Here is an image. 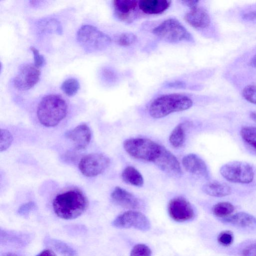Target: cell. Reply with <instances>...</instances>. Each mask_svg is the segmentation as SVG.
Instances as JSON below:
<instances>
[{"label":"cell","mask_w":256,"mask_h":256,"mask_svg":"<svg viewBox=\"0 0 256 256\" xmlns=\"http://www.w3.org/2000/svg\"><path fill=\"white\" fill-rule=\"evenodd\" d=\"M102 76L105 82L110 84L114 83L118 79V75L116 72L110 68H102Z\"/></svg>","instance_id":"obj_32"},{"label":"cell","mask_w":256,"mask_h":256,"mask_svg":"<svg viewBox=\"0 0 256 256\" xmlns=\"http://www.w3.org/2000/svg\"><path fill=\"white\" fill-rule=\"evenodd\" d=\"M242 256H256V243L246 246L242 250Z\"/></svg>","instance_id":"obj_37"},{"label":"cell","mask_w":256,"mask_h":256,"mask_svg":"<svg viewBox=\"0 0 256 256\" xmlns=\"http://www.w3.org/2000/svg\"><path fill=\"white\" fill-rule=\"evenodd\" d=\"M150 248L146 244H136L132 249L130 256H152Z\"/></svg>","instance_id":"obj_28"},{"label":"cell","mask_w":256,"mask_h":256,"mask_svg":"<svg viewBox=\"0 0 256 256\" xmlns=\"http://www.w3.org/2000/svg\"><path fill=\"white\" fill-rule=\"evenodd\" d=\"M171 4L168 0H142L138 1V8L147 14H158L167 10Z\"/></svg>","instance_id":"obj_19"},{"label":"cell","mask_w":256,"mask_h":256,"mask_svg":"<svg viewBox=\"0 0 256 256\" xmlns=\"http://www.w3.org/2000/svg\"><path fill=\"white\" fill-rule=\"evenodd\" d=\"M192 104V100L184 94H166L152 101L148 108V113L154 118H160L173 112L186 110Z\"/></svg>","instance_id":"obj_3"},{"label":"cell","mask_w":256,"mask_h":256,"mask_svg":"<svg viewBox=\"0 0 256 256\" xmlns=\"http://www.w3.org/2000/svg\"><path fill=\"white\" fill-rule=\"evenodd\" d=\"M67 111V104L61 96L49 94L42 99L38 105L36 114L42 125L53 127L66 117Z\"/></svg>","instance_id":"obj_2"},{"label":"cell","mask_w":256,"mask_h":256,"mask_svg":"<svg viewBox=\"0 0 256 256\" xmlns=\"http://www.w3.org/2000/svg\"><path fill=\"white\" fill-rule=\"evenodd\" d=\"M186 86L185 82L178 80L172 81L164 84V87L170 88H186Z\"/></svg>","instance_id":"obj_35"},{"label":"cell","mask_w":256,"mask_h":256,"mask_svg":"<svg viewBox=\"0 0 256 256\" xmlns=\"http://www.w3.org/2000/svg\"><path fill=\"white\" fill-rule=\"evenodd\" d=\"M88 200L80 190L70 189L56 195L52 201L56 214L64 220H73L81 216L87 209Z\"/></svg>","instance_id":"obj_1"},{"label":"cell","mask_w":256,"mask_h":256,"mask_svg":"<svg viewBox=\"0 0 256 256\" xmlns=\"http://www.w3.org/2000/svg\"><path fill=\"white\" fill-rule=\"evenodd\" d=\"M122 178L126 183L135 186H142L144 182L141 174L132 166H128L123 170Z\"/></svg>","instance_id":"obj_21"},{"label":"cell","mask_w":256,"mask_h":256,"mask_svg":"<svg viewBox=\"0 0 256 256\" xmlns=\"http://www.w3.org/2000/svg\"><path fill=\"white\" fill-rule=\"evenodd\" d=\"M203 192L208 195L214 197H223L231 194L230 186L226 184L217 181L208 182L202 188Z\"/></svg>","instance_id":"obj_20"},{"label":"cell","mask_w":256,"mask_h":256,"mask_svg":"<svg viewBox=\"0 0 256 256\" xmlns=\"http://www.w3.org/2000/svg\"><path fill=\"white\" fill-rule=\"evenodd\" d=\"M184 20L192 28L198 30L208 28L211 22L210 16L206 9L198 6L190 8V10L185 14Z\"/></svg>","instance_id":"obj_15"},{"label":"cell","mask_w":256,"mask_h":256,"mask_svg":"<svg viewBox=\"0 0 256 256\" xmlns=\"http://www.w3.org/2000/svg\"><path fill=\"white\" fill-rule=\"evenodd\" d=\"M65 136L72 142L74 148L78 150L87 147L91 140L92 134L89 127L83 124L68 131Z\"/></svg>","instance_id":"obj_14"},{"label":"cell","mask_w":256,"mask_h":256,"mask_svg":"<svg viewBox=\"0 0 256 256\" xmlns=\"http://www.w3.org/2000/svg\"><path fill=\"white\" fill-rule=\"evenodd\" d=\"M76 39L80 46L88 52L102 50L108 46L112 41L108 35L89 24L83 25L79 28Z\"/></svg>","instance_id":"obj_6"},{"label":"cell","mask_w":256,"mask_h":256,"mask_svg":"<svg viewBox=\"0 0 256 256\" xmlns=\"http://www.w3.org/2000/svg\"><path fill=\"white\" fill-rule=\"evenodd\" d=\"M152 32L161 40L169 43L194 42L191 34L178 20L173 18L164 20L153 28Z\"/></svg>","instance_id":"obj_5"},{"label":"cell","mask_w":256,"mask_h":256,"mask_svg":"<svg viewBox=\"0 0 256 256\" xmlns=\"http://www.w3.org/2000/svg\"><path fill=\"white\" fill-rule=\"evenodd\" d=\"M242 18L248 22L256 24V10L244 12L242 14Z\"/></svg>","instance_id":"obj_34"},{"label":"cell","mask_w":256,"mask_h":256,"mask_svg":"<svg viewBox=\"0 0 256 256\" xmlns=\"http://www.w3.org/2000/svg\"><path fill=\"white\" fill-rule=\"evenodd\" d=\"M110 164L109 158L102 154H90L80 161L78 168L81 173L87 177H94L105 170Z\"/></svg>","instance_id":"obj_8"},{"label":"cell","mask_w":256,"mask_h":256,"mask_svg":"<svg viewBox=\"0 0 256 256\" xmlns=\"http://www.w3.org/2000/svg\"><path fill=\"white\" fill-rule=\"evenodd\" d=\"M184 124V123H180L177 125L170 135V143L175 148L181 147L184 142L186 132Z\"/></svg>","instance_id":"obj_22"},{"label":"cell","mask_w":256,"mask_h":256,"mask_svg":"<svg viewBox=\"0 0 256 256\" xmlns=\"http://www.w3.org/2000/svg\"><path fill=\"white\" fill-rule=\"evenodd\" d=\"M12 136L9 131L4 129L0 130V152L6 150L10 146Z\"/></svg>","instance_id":"obj_30"},{"label":"cell","mask_w":256,"mask_h":256,"mask_svg":"<svg viewBox=\"0 0 256 256\" xmlns=\"http://www.w3.org/2000/svg\"><path fill=\"white\" fill-rule=\"evenodd\" d=\"M242 96L248 102L256 104V85L246 86L242 90Z\"/></svg>","instance_id":"obj_29"},{"label":"cell","mask_w":256,"mask_h":256,"mask_svg":"<svg viewBox=\"0 0 256 256\" xmlns=\"http://www.w3.org/2000/svg\"><path fill=\"white\" fill-rule=\"evenodd\" d=\"M154 164L163 172L174 176H180L182 173L177 158L164 146Z\"/></svg>","instance_id":"obj_13"},{"label":"cell","mask_w":256,"mask_h":256,"mask_svg":"<svg viewBox=\"0 0 256 256\" xmlns=\"http://www.w3.org/2000/svg\"><path fill=\"white\" fill-rule=\"evenodd\" d=\"M36 256H56L51 249H45Z\"/></svg>","instance_id":"obj_39"},{"label":"cell","mask_w":256,"mask_h":256,"mask_svg":"<svg viewBox=\"0 0 256 256\" xmlns=\"http://www.w3.org/2000/svg\"><path fill=\"white\" fill-rule=\"evenodd\" d=\"M46 242L64 256H76V251L69 245L59 240L48 239Z\"/></svg>","instance_id":"obj_23"},{"label":"cell","mask_w":256,"mask_h":256,"mask_svg":"<svg viewBox=\"0 0 256 256\" xmlns=\"http://www.w3.org/2000/svg\"><path fill=\"white\" fill-rule=\"evenodd\" d=\"M40 75V68L34 64H24L20 66L14 78V86L20 90H30L38 82Z\"/></svg>","instance_id":"obj_10"},{"label":"cell","mask_w":256,"mask_h":256,"mask_svg":"<svg viewBox=\"0 0 256 256\" xmlns=\"http://www.w3.org/2000/svg\"><path fill=\"white\" fill-rule=\"evenodd\" d=\"M0 256H18V254L10 252H5L1 254Z\"/></svg>","instance_id":"obj_41"},{"label":"cell","mask_w":256,"mask_h":256,"mask_svg":"<svg viewBox=\"0 0 256 256\" xmlns=\"http://www.w3.org/2000/svg\"><path fill=\"white\" fill-rule=\"evenodd\" d=\"M251 118L256 122V112H252L250 114Z\"/></svg>","instance_id":"obj_42"},{"label":"cell","mask_w":256,"mask_h":256,"mask_svg":"<svg viewBox=\"0 0 256 256\" xmlns=\"http://www.w3.org/2000/svg\"><path fill=\"white\" fill-rule=\"evenodd\" d=\"M170 216L177 222H184L194 216V208L185 198L177 196L170 200L168 206Z\"/></svg>","instance_id":"obj_11"},{"label":"cell","mask_w":256,"mask_h":256,"mask_svg":"<svg viewBox=\"0 0 256 256\" xmlns=\"http://www.w3.org/2000/svg\"><path fill=\"white\" fill-rule=\"evenodd\" d=\"M184 170L189 173L202 177L209 178V173L205 162L198 155L190 154L185 156L182 160Z\"/></svg>","instance_id":"obj_17"},{"label":"cell","mask_w":256,"mask_h":256,"mask_svg":"<svg viewBox=\"0 0 256 256\" xmlns=\"http://www.w3.org/2000/svg\"><path fill=\"white\" fill-rule=\"evenodd\" d=\"M30 50L34 55V65L38 68L44 66L46 64V60L44 56L40 54L38 50L33 46H31Z\"/></svg>","instance_id":"obj_33"},{"label":"cell","mask_w":256,"mask_h":256,"mask_svg":"<svg viewBox=\"0 0 256 256\" xmlns=\"http://www.w3.org/2000/svg\"><path fill=\"white\" fill-rule=\"evenodd\" d=\"M217 240L219 244L224 246H229L234 242V234L230 230L220 232L218 236Z\"/></svg>","instance_id":"obj_31"},{"label":"cell","mask_w":256,"mask_h":256,"mask_svg":"<svg viewBox=\"0 0 256 256\" xmlns=\"http://www.w3.org/2000/svg\"><path fill=\"white\" fill-rule=\"evenodd\" d=\"M234 210V207L233 204L227 202H218L214 204L212 208L213 214L220 218L230 216Z\"/></svg>","instance_id":"obj_24"},{"label":"cell","mask_w":256,"mask_h":256,"mask_svg":"<svg viewBox=\"0 0 256 256\" xmlns=\"http://www.w3.org/2000/svg\"><path fill=\"white\" fill-rule=\"evenodd\" d=\"M181 2L182 3L188 6L190 8H192L197 6L199 1L197 0H182Z\"/></svg>","instance_id":"obj_38"},{"label":"cell","mask_w":256,"mask_h":256,"mask_svg":"<svg viewBox=\"0 0 256 256\" xmlns=\"http://www.w3.org/2000/svg\"><path fill=\"white\" fill-rule=\"evenodd\" d=\"M112 6L114 15L121 21L130 23L138 16V0H114L112 1Z\"/></svg>","instance_id":"obj_12"},{"label":"cell","mask_w":256,"mask_h":256,"mask_svg":"<svg viewBox=\"0 0 256 256\" xmlns=\"http://www.w3.org/2000/svg\"><path fill=\"white\" fill-rule=\"evenodd\" d=\"M34 207L35 205L34 202L26 203L20 208L18 213L22 216L28 214Z\"/></svg>","instance_id":"obj_36"},{"label":"cell","mask_w":256,"mask_h":256,"mask_svg":"<svg viewBox=\"0 0 256 256\" xmlns=\"http://www.w3.org/2000/svg\"><path fill=\"white\" fill-rule=\"evenodd\" d=\"M110 196L112 202L122 208L131 210L141 207V202L134 194L120 186H116Z\"/></svg>","instance_id":"obj_16"},{"label":"cell","mask_w":256,"mask_h":256,"mask_svg":"<svg viewBox=\"0 0 256 256\" xmlns=\"http://www.w3.org/2000/svg\"><path fill=\"white\" fill-rule=\"evenodd\" d=\"M249 64L250 66L256 68V54L251 58Z\"/></svg>","instance_id":"obj_40"},{"label":"cell","mask_w":256,"mask_h":256,"mask_svg":"<svg viewBox=\"0 0 256 256\" xmlns=\"http://www.w3.org/2000/svg\"><path fill=\"white\" fill-rule=\"evenodd\" d=\"M126 152L138 160L152 162L158 158L162 146L145 138H132L126 140L123 144Z\"/></svg>","instance_id":"obj_4"},{"label":"cell","mask_w":256,"mask_h":256,"mask_svg":"<svg viewBox=\"0 0 256 256\" xmlns=\"http://www.w3.org/2000/svg\"><path fill=\"white\" fill-rule=\"evenodd\" d=\"M221 220L224 223L238 228L256 229V218L245 212H238Z\"/></svg>","instance_id":"obj_18"},{"label":"cell","mask_w":256,"mask_h":256,"mask_svg":"<svg viewBox=\"0 0 256 256\" xmlns=\"http://www.w3.org/2000/svg\"><path fill=\"white\" fill-rule=\"evenodd\" d=\"M222 176L229 182L240 184H248L254 178V172L248 163L232 161L224 164L220 168Z\"/></svg>","instance_id":"obj_7"},{"label":"cell","mask_w":256,"mask_h":256,"mask_svg":"<svg viewBox=\"0 0 256 256\" xmlns=\"http://www.w3.org/2000/svg\"><path fill=\"white\" fill-rule=\"evenodd\" d=\"M240 134L243 140L256 150V128L243 127L240 130Z\"/></svg>","instance_id":"obj_25"},{"label":"cell","mask_w":256,"mask_h":256,"mask_svg":"<svg viewBox=\"0 0 256 256\" xmlns=\"http://www.w3.org/2000/svg\"><path fill=\"white\" fill-rule=\"evenodd\" d=\"M80 87V83L76 79L70 78L62 82L60 88L66 95L71 96L76 94Z\"/></svg>","instance_id":"obj_26"},{"label":"cell","mask_w":256,"mask_h":256,"mask_svg":"<svg viewBox=\"0 0 256 256\" xmlns=\"http://www.w3.org/2000/svg\"><path fill=\"white\" fill-rule=\"evenodd\" d=\"M112 224L118 228H134L144 232L150 228V223L148 218L142 213L134 210H128L118 215Z\"/></svg>","instance_id":"obj_9"},{"label":"cell","mask_w":256,"mask_h":256,"mask_svg":"<svg viewBox=\"0 0 256 256\" xmlns=\"http://www.w3.org/2000/svg\"><path fill=\"white\" fill-rule=\"evenodd\" d=\"M137 36L132 32H124L118 37L116 41L117 44L122 46H129L136 42Z\"/></svg>","instance_id":"obj_27"}]
</instances>
